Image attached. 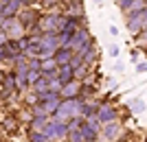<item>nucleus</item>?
I'll use <instances>...</instances> for the list:
<instances>
[{
	"instance_id": "1",
	"label": "nucleus",
	"mask_w": 147,
	"mask_h": 142,
	"mask_svg": "<svg viewBox=\"0 0 147 142\" xmlns=\"http://www.w3.org/2000/svg\"><path fill=\"white\" fill-rule=\"evenodd\" d=\"M84 96H75V99H61L59 107L55 111V118H61V120H68L73 116H81V103H84Z\"/></svg>"
},
{
	"instance_id": "2",
	"label": "nucleus",
	"mask_w": 147,
	"mask_h": 142,
	"mask_svg": "<svg viewBox=\"0 0 147 142\" xmlns=\"http://www.w3.org/2000/svg\"><path fill=\"white\" fill-rule=\"evenodd\" d=\"M46 136L51 138V142H64L68 138V123L66 120H61V118H55V116H51L49 118V125H46Z\"/></svg>"
},
{
	"instance_id": "3",
	"label": "nucleus",
	"mask_w": 147,
	"mask_h": 142,
	"mask_svg": "<svg viewBox=\"0 0 147 142\" xmlns=\"http://www.w3.org/2000/svg\"><path fill=\"white\" fill-rule=\"evenodd\" d=\"M40 26L44 33H59L64 26V13H55V11H46L40 18Z\"/></svg>"
},
{
	"instance_id": "4",
	"label": "nucleus",
	"mask_w": 147,
	"mask_h": 142,
	"mask_svg": "<svg viewBox=\"0 0 147 142\" xmlns=\"http://www.w3.org/2000/svg\"><path fill=\"white\" fill-rule=\"evenodd\" d=\"M40 18H42V11L37 9L35 5H31V7H24L22 11L18 13V20L22 22V24L26 26V33H29V29H33V26L40 24Z\"/></svg>"
},
{
	"instance_id": "5",
	"label": "nucleus",
	"mask_w": 147,
	"mask_h": 142,
	"mask_svg": "<svg viewBox=\"0 0 147 142\" xmlns=\"http://www.w3.org/2000/svg\"><path fill=\"white\" fill-rule=\"evenodd\" d=\"M2 31L9 35V39H18V37H22L26 33V26L18 18H7L5 24H2Z\"/></svg>"
},
{
	"instance_id": "6",
	"label": "nucleus",
	"mask_w": 147,
	"mask_h": 142,
	"mask_svg": "<svg viewBox=\"0 0 147 142\" xmlns=\"http://www.w3.org/2000/svg\"><path fill=\"white\" fill-rule=\"evenodd\" d=\"M121 136H123V125L117 123V120L105 123V125H103V129H101V138H103V140H108V142H117V140H121Z\"/></svg>"
},
{
	"instance_id": "7",
	"label": "nucleus",
	"mask_w": 147,
	"mask_h": 142,
	"mask_svg": "<svg viewBox=\"0 0 147 142\" xmlns=\"http://www.w3.org/2000/svg\"><path fill=\"white\" fill-rule=\"evenodd\" d=\"M90 42H92V35H90V31H88V26L84 24L79 31L75 33V37L70 39V48L77 53V50H81L84 46H86V44H90Z\"/></svg>"
},
{
	"instance_id": "8",
	"label": "nucleus",
	"mask_w": 147,
	"mask_h": 142,
	"mask_svg": "<svg viewBox=\"0 0 147 142\" xmlns=\"http://www.w3.org/2000/svg\"><path fill=\"white\" fill-rule=\"evenodd\" d=\"M77 53H79V55H84V61H86L88 66H97V63H99V57H101V55H99L97 44H94V39H92L90 44H86L81 50H77Z\"/></svg>"
},
{
	"instance_id": "9",
	"label": "nucleus",
	"mask_w": 147,
	"mask_h": 142,
	"mask_svg": "<svg viewBox=\"0 0 147 142\" xmlns=\"http://www.w3.org/2000/svg\"><path fill=\"white\" fill-rule=\"evenodd\" d=\"M97 116H99V120L105 125V123H112V120H117V118H119V109L114 105H110V103H101Z\"/></svg>"
},
{
	"instance_id": "10",
	"label": "nucleus",
	"mask_w": 147,
	"mask_h": 142,
	"mask_svg": "<svg viewBox=\"0 0 147 142\" xmlns=\"http://www.w3.org/2000/svg\"><path fill=\"white\" fill-rule=\"evenodd\" d=\"M22 9H24V0H9L7 5L0 7L2 15H7V18H18V13Z\"/></svg>"
},
{
	"instance_id": "11",
	"label": "nucleus",
	"mask_w": 147,
	"mask_h": 142,
	"mask_svg": "<svg viewBox=\"0 0 147 142\" xmlns=\"http://www.w3.org/2000/svg\"><path fill=\"white\" fill-rule=\"evenodd\" d=\"M81 92V81H70V83H66V85L59 90V96L61 99H75V96H79Z\"/></svg>"
},
{
	"instance_id": "12",
	"label": "nucleus",
	"mask_w": 147,
	"mask_h": 142,
	"mask_svg": "<svg viewBox=\"0 0 147 142\" xmlns=\"http://www.w3.org/2000/svg\"><path fill=\"white\" fill-rule=\"evenodd\" d=\"M73 55H75V50L70 48V46H59V48L55 50V61H57V66H66V63H70V59H73Z\"/></svg>"
},
{
	"instance_id": "13",
	"label": "nucleus",
	"mask_w": 147,
	"mask_h": 142,
	"mask_svg": "<svg viewBox=\"0 0 147 142\" xmlns=\"http://www.w3.org/2000/svg\"><path fill=\"white\" fill-rule=\"evenodd\" d=\"M57 72H59V66H57L55 57H49V59H42V74H46V77H57Z\"/></svg>"
},
{
	"instance_id": "14",
	"label": "nucleus",
	"mask_w": 147,
	"mask_h": 142,
	"mask_svg": "<svg viewBox=\"0 0 147 142\" xmlns=\"http://www.w3.org/2000/svg\"><path fill=\"white\" fill-rule=\"evenodd\" d=\"M99 105H101V103H97V101H90V99H86L84 103H81V116H84V118L97 116V111H99Z\"/></svg>"
},
{
	"instance_id": "15",
	"label": "nucleus",
	"mask_w": 147,
	"mask_h": 142,
	"mask_svg": "<svg viewBox=\"0 0 147 142\" xmlns=\"http://www.w3.org/2000/svg\"><path fill=\"white\" fill-rule=\"evenodd\" d=\"M57 79H59L64 85H66V83H70V81H75V68L70 66V63H66V66H59Z\"/></svg>"
},
{
	"instance_id": "16",
	"label": "nucleus",
	"mask_w": 147,
	"mask_h": 142,
	"mask_svg": "<svg viewBox=\"0 0 147 142\" xmlns=\"http://www.w3.org/2000/svg\"><path fill=\"white\" fill-rule=\"evenodd\" d=\"M81 131H84V138H86V142L101 138V129H99V127H94V125H90L88 120H86L84 125H81Z\"/></svg>"
},
{
	"instance_id": "17",
	"label": "nucleus",
	"mask_w": 147,
	"mask_h": 142,
	"mask_svg": "<svg viewBox=\"0 0 147 142\" xmlns=\"http://www.w3.org/2000/svg\"><path fill=\"white\" fill-rule=\"evenodd\" d=\"M0 127H2L7 133H18L20 131V118L18 116H9V118H5V120L0 123Z\"/></svg>"
},
{
	"instance_id": "18",
	"label": "nucleus",
	"mask_w": 147,
	"mask_h": 142,
	"mask_svg": "<svg viewBox=\"0 0 147 142\" xmlns=\"http://www.w3.org/2000/svg\"><path fill=\"white\" fill-rule=\"evenodd\" d=\"M31 90L35 94H40V92H46V90H51V77H46V74H42L40 79L31 85Z\"/></svg>"
},
{
	"instance_id": "19",
	"label": "nucleus",
	"mask_w": 147,
	"mask_h": 142,
	"mask_svg": "<svg viewBox=\"0 0 147 142\" xmlns=\"http://www.w3.org/2000/svg\"><path fill=\"white\" fill-rule=\"evenodd\" d=\"M26 142H51V138L46 136V131L29 129V133H26Z\"/></svg>"
},
{
	"instance_id": "20",
	"label": "nucleus",
	"mask_w": 147,
	"mask_h": 142,
	"mask_svg": "<svg viewBox=\"0 0 147 142\" xmlns=\"http://www.w3.org/2000/svg\"><path fill=\"white\" fill-rule=\"evenodd\" d=\"M145 109H147V101H143V99H134V101H129V111H132V114L141 116Z\"/></svg>"
},
{
	"instance_id": "21",
	"label": "nucleus",
	"mask_w": 147,
	"mask_h": 142,
	"mask_svg": "<svg viewBox=\"0 0 147 142\" xmlns=\"http://www.w3.org/2000/svg\"><path fill=\"white\" fill-rule=\"evenodd\" d=\"M49 125V118H40V116H33L29 123V129H35V131H44Z\"/></svg>"
},
{
	"instance_id": "22",
	"label": "nucleus",
	"mask_w": 147,
	"mask_h": 142,
	"mask_svg": "<svg viewBox=\"0 0 147 142\" xmlns=\"http://www.w3.org/2000/svg\"><path fill=\"white\" fill-rule=\"evenodd\" d=\"M81 96H84V99H92V96H94V94H97V87L92 85V83H86V81H84V83H81Z\"/></svg>"
},
{
	"instance_id": "23",
	"label": "nucleus",
	"mask_w": 147,
	"mask_h": 142,
	"mask_svg": "<svg viewBox=\"0 0 147 142\" xmlns=\"http://www.w3.org/2000/svg\"><path fill=\"white\" fill-rule=\"evenodd\" d=\"M66 140H70V142H86L81 127H79V129H70V131H68V138H66Z\"/></svg>"
},
{
	"instance_id": "24",
	"label": "nucleus",
	"mask_w": 147,
	"mask_h": 142,
	"mask_svg": "<svg viewBox=\"0 0 147 142\" xmlns=\"http://www.w3.org/2000/svg\"><path fill=\"white\" fill-rule=\"evenodd\" d=\"M84 63H86V61H84V55H79V53H75V55H73V59H70V66H73V68L77 70V68H81Z\"/></svg>"
},
{
	"instance_id": "25",
	"label": "nucleus",
	"mask_w": 147,
	"mask_h": 142,
	"mask_svg": "<svg viewBox=\"0 0 147 142\" xmlns=\"http://www.w3.org/2000/svg\"><path fill=\"white\" fill-rule=\"evenodd\" d=\"M132 2H134V0H114V5H117V9H121V13L127 11Z\"/></svg>"
},
{
	"instance_id": "26",
	"label": "nucleus",
	"mask_w": 147,
	"mask_h": 142,
	"mask_svg": "<svg viewBox=\"0 0 147 142\" xmlns=\"http://www.w3.org/2000/svg\"><path fill=\"white\" fill-rule=\"evenodd\" d=\"M108 55H110V57H114V59H117V57L121 55V48H119L117 44H110V46H108Z\"/></svg>"
},
{
	"instance_id": "27",
	"label": "nucleus",
	"mask_w": 147,
	"mask_h": 142,
	"mask_svg": "<svg viewBox=\"0 0 147 142\" xmlns=\"http://www.w3.org/2000/svg\"><path fill=\"white\" fill-rule=\"evenodd\" d=\"M136 72H147V61H138L136 63Z\"/></svg>"
},
{
	"instance_id": "28",
	"label": "nucleus",
	"mask_w": 147,
	"mask_h": 142,
	"mask_svg": "<svg viewBox=\"0 0 147 142\" xmlns=\"http://www.w3.org/2000/svg\"><path fill=\"white\" fill-rule=\"evenodd\" d=\"M138 57H141V53H138V50H132V55H129V59H132L134 63H138V61H141Z\"/></svg>"
},
{
	"instance_id": "29",
	"label": "nucleus",
	"mask_w": 147,
	"mask_h": 142,
	"mask_svg": "<svg viewBox=\"0 0 147 142\" xmlns=\"http://www.w3.org/2000/svg\"><path fill=\"white\" fill-rule=\"evenodd\" d=\"M108 31H110V35H114V37L119 35V29H117L114 24H110V26H108Z\"/></svg>"
},
{
	"instance_id": "30",
	"label": "nucleus",
	"mask_w": 147,
	"mask_h": 142,
	"mask_svg": "<svg viewBox=\"0 0 147 142\" xmlns=\"http://www.w3.org/2000/svg\"><path fill=\"white\" fill-rule=\"evenodd\" d=\"M114 70H119V72H123V70H125V66H123V61H117V66H114Z\"/></svg>"
},
{
	"instance_id": "31",
	"label": "nucleus",
	"mask_w": 147,
	"mask_h": 142,
	"mask_svg": "<svg viewBox=\"0 0 147 142\" xmlns=\"http://www.w3.org/2000/svg\"><path fill=\"white\" fill-rule=\"evenodd\" d=\"M92 2H94L97 7H101V5H103V0H92Z\"/></svg>"
},
{
	"instance_id": "32",
	"label": "nucleus",
	"mask_w": 147,
	"mask_h": 142,
	"mask_svg": "<svg viewBox=\"0 0 147 142\" xmlns=\"http://www.w3.org/2000/svg\"><path fill=\"white\" fill-rule=\"evenodd\" d=\"M90 142H108V140H103V138H97V140H90Z\"/></svg>"
},
{
	"instance_id": "33",
	"label": "nucleus",
	"mask_w": 147,
	"mask_h": 142,
	"mask_svg": "<svg viewBox=\"0 0 147 142\" xmlns=\"http://www.w3.org/2000/svg\"><path fill=\"white\" fill-rule=\"evenodd\" d=\"M7 2H9V0H0V7H2V5H7Z\"/></svg>"
},
{
	"instance_id": "34",
	"label": "nucleus",
	"mask_w": 147,
	"mask_h": 142,
	"mask_svg": "<svg viewBox=\"0 0 147 142\" xmlns=\"http://www.w3.org/2000/svg\"><path fill=\"white\" fill-rule=\"evenodd\" d=\"M143 13H145V18H147V5H145V9H143Z\"/></svg>"
},
{
	"instance_id": "35",
	"label": "nucleus",
	"mask_w": 147,
	"mask_h": 142,
	"mask_svg": "<svg viewBox=\"0 0 147 142\" xmlns=\"http://www.w3.org/2000/svg\"><path fill=\"white\" fill-rule=\"evenodd\" d=\"M64 142H70V140H64Z\"/></svg>"
},
{
	"instance_id": "36",
	"label": "nucleus",
	"mask_w": 147,
	"mask_h": 142,
	"mask_svg": "<svg viewBox=\"0 0 147 142\" xmlns=\"http://www.w3.org/2000/svg\"><path fill=\"white\" fill-rule=\"evenodd\" d=\"M145 5H147V0H145Z\"/></svg>"
}]
</instances>
